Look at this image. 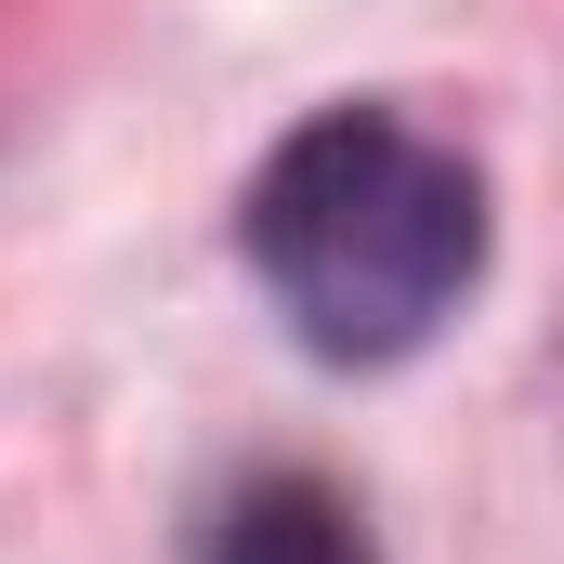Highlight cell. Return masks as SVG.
Returning <instances> with one entry per match:
<instances>
[{"label":"cell","mask_w":564,"mask_h":564,"mask_svg":"<svg viewBox=\"0 0 564 564\" xmlns=\"http://www.w3.org/2000/svg\"><path fill=\"white\" fill-rule=\"evenodd\" d=\"M250 263L328 368L421 355L486 276V184L394 106H328L250 184Z\"/></svg>","instance_id":"1"},{"label":"cell","mask_w":564,"mask_h":564,"mask_svg":"<svg viewBox=\"0 0 564 564\" xmlns=\"http://www.w3.org/2000/svg\"><path fill=\"white\" fill-rule=\"evenodd\" d=\"M210 564H368V525H355L341 486H315V473H263V486L224 512Z\"/></svg>","instance_id":"2"}]
</instances>
